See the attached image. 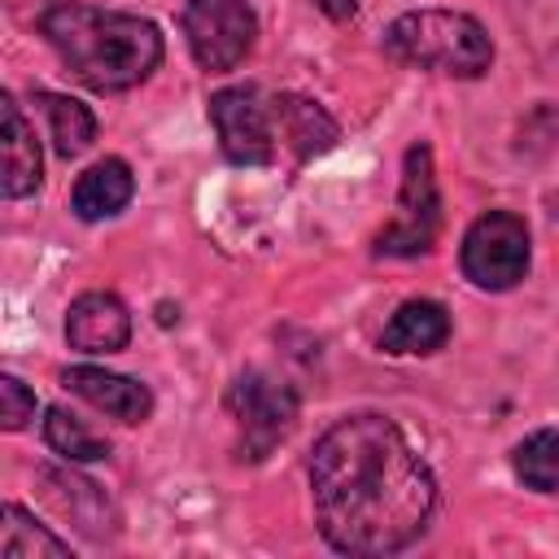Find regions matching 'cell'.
Masks as SVG:
<instances>
[{
	"label": "cell",
	"instance_id": "cell-1",
	"mask_svg": "<svg viewBox=\"0 0 559 559\" xmlns=\"http://www.w3.org/2000/svg\"><path fill=\"white\" fill-rule=\"evenodd\" d=\"M306 476L323 542L358 559L406 550L437 507L428 463L406 432L376 411L336 419L314 441Z\"/></svg>",
	"mask_w": 559,
	"mask_h": 559
},
{
	"label": "cell",
	"instance_id": "cell-2",
	"mask_svg": "<svg viewBox=\"0 0 559 559\" xmlns=\"http://www.w3.org/2000/svg\"><path fill=\"white\" fill-rule=\"evenodd\" d=\"M39 35L66 61V70L92 92H127L162 66V31L140 13H114L96 4H48Z\"/></svg>",
	"mask_w": 559,
	"mask_h": 559
},
{
	"label": "cell",
	"instance_id": "cell-3",
	"mask_svg": "<svg viewBox=\"0 0 559 559\" xmlns=\"http://www.w3.org/2000/svg\"><path fill=\"white\" fill-rule=\"evenodd\" d=\"M384 48L419 70L454 74V79H480L493 66V44L485 26L472 13L454 9H411L389 22Z\"/></svg>",
	"mask_w": 559,
	"mask_h": 559
},
{
	"label": "cell",
	"instance_id": "cell-4",
	"mask_svg": "<svg viewBox=\"0 0 559 559\" xmlns=\"http://www.w3.org/2000/svg\"><path fill=\"white\" fill-rule=\"evenodd\" d=\"M227 415L236 424V459L262 463L297 428V393L271 371H240L227 389Z\"/></svg>",
	"mask_w": 559,
	"mask_h": 559
},
{
	"label": "cell",
	"instance_id": "cell-5",
	"mask_svg": "<svg viewBox=\"0 0 559 559\" xmlns=\"http://www.w3.org/2000/svg\"><path fill=\"white\" fill-rule=\"evenodd\" d=\"M441 231V197H437V170L432 148L411 144L402 157V188H397V214L380 227L376 253L380 258H419L432 249Z\"/></svg>",
	"mask_w": 559,
	"mask_h": 559
},
{
	"label": "cell",
	"instance_id": "cell-6",
	"mask_svg": "<svg viewBox=\"0 0 559 559\" xmlns=\"http://www.w3.org/2000/svg\"><path fill=\"white\" fill-rule=\"evenodd\" d=\"M463 275L485 293H507L528 275V227L511 210H489L463 231Z\"/></svg>",
	"mask_w": 559,
	"mask_h": 559
},
{
	"label": "cell",
	"instance_id": "cell-7",
	"mask_svg": "<svg viewBox=\"0 0 559 559\" xmlns=\"http://www.w3.org/2000/svg\"><path fill=\"white\" fill-rule=\"evenodd\" d=\"M183 39L201 70L227 74L258 44V13L249 0H188L183 4Z\"/></svg>",
	"mask_w": 559,
	"mask_h": 559
},
{
	"label": "cell",
	"instance_id": "cell-8",
	"mask_svg": "<svg viewBox=\"0 0 559 559\" xmlns=\"http://www.w3.org/2000/svg\"><path fill=\"white\" fill-rule=\"evenodd\" d=\"M210 122L223 157L236 166H266L275 157V109L258 87H223L210 96Z\"/></svg>",
	"mask_w": 559,
	"mask_h": 559
},
{
	"label": "cell",
	"instance_id": "cell-9",
	"mask_svg": "<svg viewBox=\"0 0 559 559\" xmlns=\"http://www.w3.org/2000/svg\"><path fill=\"white\" fill-rule=\"evenodd\" d=\"M66 341L79 354H118L131 341V310L114 293H83L66 310Z\"/></svg>",
	"mask_w": 559,
	"mask_h": 559
},
{
	"label": "cell",
	"instance_id": "cell-10",
	"mask_svg": "<svg viewBox=\"0 0 559 559\" xmlns=\"http://www.w3.org/2000/svg\"><path fill=\"white\" fill-rule=\"evenodd\" d=\"M61 384L83 397L87 406L122 419V424H144L153 415V393L148 384L131 380V376H118V371H105V367H70L61 376Z\"/></svg>",
	"mask_w": 559,
	"mask_h": 559
},
{
	"label": "cell",
	"instance_id": "cell-11",
	"mask_svg": "<svg viewBox=\"0 0 559 559\" xmlns=\"http://www.w3.org/2000/svg\"><path fill=\"white\" fill-rule=\"evenodd\" d=\"M39 485H44V498L66 515L74 520L87 537H109L114 533V507L105 498V489L87 476H74L70 467H44L39 472Z\"/></svg>",
	"mask_w": 559,
	"mask_h": 559
},
{
	"label": "cell",
	"instance_id": "cell-12",
	"mask_svg": "<svg viewBox=\"0 0 559 559\" xmlns=\"http://www.w3.org/2000/svg\"><path fill=\"white\" fill-rule=\"evenodd\" d=\"M0 140H4V175H0V192L9 201H22L39 188V170H44V157H39V140L31 131V122L22 118V105L13 100V92L0 96Z\"/></svg>",
	"mask_w": 559,
	"mask_h": 559
},
{
	"label": "cell",
	"instance_id": "cell-13",
	"mask_svg": "<svg viewBox=\"0 0 559 559\" xmlns=\"http://www.w3.org/2000/svg\"><path fill=\"white\" fill-rule=\"evenodd\" d=\"M450 341V310L428 297H411L393 310L389 328L380 332L384 354H437Z\"/></svg>",
	"mask_w": 559,
	"mask_h": 559
},
{
	"label": "cell",
	"instance_id": "cell-14",
	"mask_svg": "<svg viewBox=\"0 0 559 559\" xmlns=\"http://www.w3.org/2000/svg\"><path fill=\"white\" fill-rule=\"evenodd\" d=\"M135 197V175L122 157H100L96 166H87L79 179H74V192H70V210L83 218V223H100V218H114L118 210H127V201Z\"/></svg>",
	"mask_w": 559,
	"mask_h": 559
},
{
	"label": "cell",
	"instance_id": "cell-15",
	"mask_svg": "<svg viewBox=\"0 0 559 559\" xmlns=\"http://www.w3.org/2000/svg\"><path fill=\"white\" fill-rule=\"evenodd\" d=\"M271 109H275V127H280V135L297 162H310L336 144V122L319 100L297 96V92H280L271 100Z\"/></svg>",
	"mask_w": 559,
	"mask_h": 559
},
{
	"label": "cell",
	"instance_id": "cell-16",
	"mask_svg": "<svg viewBox=\"0 0 559 559\" xmlns=\"http://www.w3.org/2000/svg\"><path fill=\"white\" fill-rule=\"evenodd\" d=\"M0 555L4 559H70V542L48 533L26 507L4 502V511H0Z\"/></svg>",
	"mask_w": 559,
	"mask_h": 559
},
{
	"label": "cell",
	"instance_id": "cell-17",
	"mask_svg": "<svg viewBox=\"0 0 559 559\" xmlns=\"http://www.w3.org/2000/svg\"><path fill=\"white\" fill-rule=\"evenodd\" d=\"M39 109L48 114V127H52V144L61 157H79L92 140H96V118L83 100L74 96H61V92H35Z\"/></svg>",
	"mask_w": 559,
	"mask_h": 559
},
{
	"label": "cell",
	"instance_id": "cell-18",
	"mask_svg": "<svg viewBox=\"0 0 559 559\" xmlns=\"http://www.w3.org/2000/svg\"><path fill=\"white\" fill-rule=\"evenodd\" d=\"M44 441L66 459V463H96V459H109V437L105 432H92L74 411L66 406H52L48 419H44Z\"/></svg>",
	"mask_w": 559,
	"mask_h": 559
},
{
	"label": "cell",
	"instance_id": "cell-19",
	"mask_svg": "<svg viewBox=\"0 0 559 559\" xmlns=\"http://www.w3.org/2000/svg\"><path fill=\"white\" fill-rule=\"evenodd\" d=\"M511 467H515V476H520L528 489L555 493V489H559V432H555V428L528 432V437L515 445Z\"/></svg>",
	"mask_w": 559,
	"mask_h": 559
},
{
	"label": "cell",
	"instance_id": "cell-20",
	"mask_svg": "<svg viewBox=\"0 0 559 559\" xmlns=\"http://www.w3.org/2000/svg\"><path fill=\"white\" fill-rule=\"evenodd\" d=\"M35 419V393L17 380V376H0V424L9 432L26 428Z\"/></svg>",
	"mask_w": 559,
	"mask_h": 559
},
{
	"label": "cell",
	"instance_id": "cell-21",
	"mask_svg": "<svg viewBox=\"0 0 559 559\" xmlns=\"http://www.w3.org/2000/svg\"><path fill=\"white\" fill-rule=\"evenodd\" d=\"M314 4H319V9H323L332 22H345V17H354V9H358L354 0H314Z\"/></svg>",
	"mask_w": 559,
	"mask_h": 559
}]
</instances>
